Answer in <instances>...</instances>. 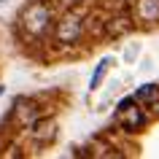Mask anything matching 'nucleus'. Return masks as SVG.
I'll list each match as a JSON object with an SVG mask.
<instances>
[{
    "label": "nucleus",
    "instance_id": "1a4fd4ad",
    "mask_svg": "<svg viewBox=\"0 0 159 159\" xmlns=\"http://www.w3.org/2000/svg\"><path fill=\"white\" fill-rule=\"evenodd\" d=\"M129 30V22H127V16H116V19H111V25H108V35H121Z\"/></svg>",
    "mask_w": 159,
    "mask_h": 159
},
{
    "label": "nucleus",
    "instance_id": "6e6552de",
    "mask_svg": "<svg viewBox=\"0 0 159 159\" xmlns=\"http://www.w3.org/2000/svg\"><path fill=\"white\" fill-rule=\"evenodd\" d=\"M111 65H113V59H111V57L100 59V65L94 67V73H92V81H89V92H97V89H100V84H102V78H105V73H108Z\"/></svg>",
    "mask_w": 159,
    "mask_h": 159
},
{
    "label": "nucleus",
    "instance_id": "ddd939ff",
    "mask_svg": "<svg viewBox=\"0 0 159 159\" xmlns=\"http://www.w3.org/2000/svg\"><path fill=\"white\" fill-rule=\"evenodd\" d=\"M3 92H6V86H0V94H3Z\"/></svg>",
    "mask_w": 159,
    "mask_h": 159
},
{
    "label": "nucleus",
    "instance_id": "f257e3e1",
    "mask_svg": "<svg viewBox=\"0 0 159 159\" xmlns=\"http://www.w3.org/2000/svg\"><path fill=\"white\" fill-rule=\"evenodd\" d=\"M19 22H22V27H25L27 35L38 38V35L46 33V27H49V22H51V8L46 3H30V6L22 11Z\"/></svg>",
    "mask_w": 159,
    "mask_h": 159
},
{
    "label": "nucleus",
    "instance_id": "f03ea898",
    "mask_svg": "<svg viewBox=\"0 0 159 159\" xmlns=\"http://www.w3.org/2000/svg\"><path fill=\"white\" fill-rule=\"evenodd\" d=\"M84 11L81 8H73V11H67L65 16L57 22V30H54V35H57V41L59 43H75L78 38H81V33H84Z\"/></svg>",
    "mask_w": 159,
    "mask_h": 159
},
{
    "label": "nucleus",
    "instance_id": "7ed1b4c3",
    "mask_svg": "<svg viewBox=\"0 0 159 159\" xmlns=\"http://www.w3.org/2000/svg\"><path fill=\"white\" fill-rule=\"evenodd\" d=\"M116 121L124 129H129V132H135V129H140L143 124H146V113H143L140 102L135 100V97H129V100H121L116 108Z\"/></svg>",
    "mask_w": 159,
    "mask_h": 159
},
{
    "label": "nucleus",
    "instance_id": "9b49d317",
    "mask_svg": "<svg viewBox=\"0 0 159 159\" xmlns=\"http://www.w3.org/2000/svg\"><path fill=\"white\" fill-rule=\"evenodd\" d=\"M140 70H154V62L146 57V59H143V65H140Z\"/></svg>",
    "mask_w": 159,
    "mask_h": 159
},
{
    "label": "nucleus",
    "instance_id": "f8f14e48",
    "mask_svg": "<svg viewBox=\"0 0 159 159\" xmlns=\"http://www.w3.org/2000/svg\"><path fill=\"white\" fill-rule=\"evenodd\" d=\"M151 108H154V113H159V100L154 102V105H151Z\"/></svg>",
    "mask_w": 159,
    "mask_h": 159
},
{
    "label": "nucleus",
    "instance_id": "423d86ee",
    "mask_svg": "<svg viewBox=\"0 0 159 159\" xmlns=\"http://www.w3.org/2000/svg\"><path fill=\"white\" fill-rule=\"evenodd\" d=\"M14 116H16V121L22 127H30L38 121V108H35L33 102H25V100H19L16 105H14Z\"/></svg>",
    "mask_w": 159,
    "mask_h": 159
},
{
    "label": "nucleus",
    "instance_id": "0eeeda50",
    "mask_svg": "<svg viewBox=\"0 0 159 159\" xmlns=\"http://www.w3.org/2000/svg\"><path fill=\"white\" fill-rule=\"evenodd\" d=\"M135 100L140 102V105H148V108H151V105L159 100V86H157V84H143V86H138Z\"/></svg>",
    "mask_w": 159,
    "mask_h": 159
},
{
    "label": "nucleus",
    "instance_id": "9d476101",
    "mask_svg": "<svg viewBox=\"0 0 159 159\" xmlns=\"http://www.w3.org/2000/svg\"><path fill=\"white\" fill-rule=\"evenodd\" d=\"M138 54H140V43H129V46L121 51V59H124V65H132L135 59H138Z\"/></svg>",
    "mask_w": 159,
    "mask_h": 159
},
{
    "label": "nucleus",
    "instance_id": "20e7f679",
    "mask_svg": "<svg viewBox=\"0 0 159 159\" xmlns=\"http://www.w3.org/2000/svg\"><path fill=\"white\" fill-rule=\"evenodd\" d=\"M30 138H33V143H38V146L51 143L57 138V121H54V119H38L35 124H30Z\"/></svg>",
    "mask_w": 159,
    "mask_h": 159
},
{
    "label": "nucleus",
    "instance_id": "39448f33",
    "mask_svg": "<svg viewBox=\"0 0 159 159\" xmlns=\"http://www.w3.org/2000/svg\"><path fill=\"white\" fill-rule=\"evenodd\" d=\"M135 16L146 25L159 22V0H135Z\"/></svg>",
    "mask_w": 159,
    "mask_h": 159
}]
</instances>
